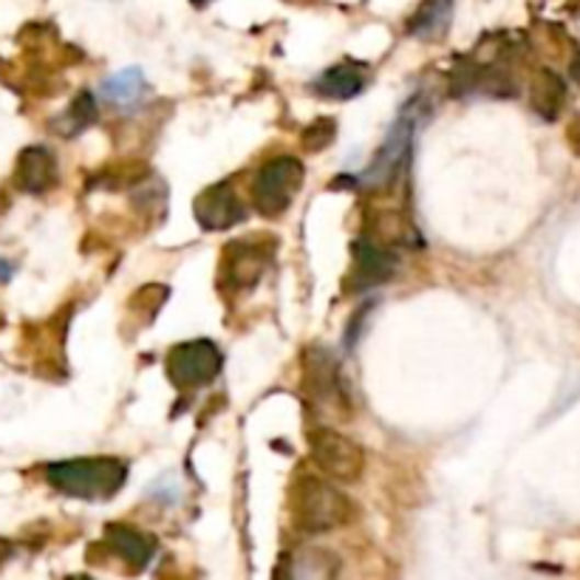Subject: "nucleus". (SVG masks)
Masks as SVG:
<instances>
[{"label":"nucleus","instance_id":"4","mask_svg":"<svg viewBox=\"0 0 580 580\" xmlns=\"http://www.w3.org/2000/svg\"><path fill=\"white\" fill-rule=\"evenodd\" d=\"M311 459L326 476L338 481H357L365 470V453L357 442L345 439L331 428H315L309 433Z\"/></svg>","mask_w":580,"mask_h":580},{"label":"nucleus","instance_id":"7","mask_svg":"<svg viewBox=\"0 0 580 580\" xmlns=\"http://www.w3.org/2000/svg\"><path fill=\"white\" fill-rule=\"evenodd\" d=\"M397 272V255L385 243L363 238L354 243V270L345 277V292H363L385 284Z\"/></svg>","mask_w":580,"mask_h":580},{"label":"nucleus","instance_id":"3","mask_svg":"<svg viewBox=\"0 0 580 580\" xmlns=\"http://www.w3.org/2000/svg\"><path fill=\"white\" fill-rule=\"evenodd\" d=\"M304 184V164L295 156H275L263 164L252 184V202L261 216H281Z\"/></svg>","mask_w":580,"mask_h":580},{"label":"nucleus","instance_id":"20","mask_svg":"<svg viewBox=\"0 0 580 580\" xmlns=\"http://www.w3.org/2000/svg\"><path fill=\"white\" fill-rule=\"evenodd\" d=\"M9 558H12V544H9L7 538H0V567H3Z\"/></svg>","mask_w":580,"mask_h":580},{"label":"nucleus","instance_id":"22","mask_svg":"<svg viewBox=\"0 0 580 580\" xmlns=\"http://www.w3.org/2000/svg\"><path fill=\"white\" fill-rule=\"evenodd\" d=\"M572 77H575V82L580 86V55L575 57V62H572Z\"/></svg>","mask_w":580,"mask_h":580},{"label":"nucleus","instance_id":"8","mask_svg":"<svg viewBox=\"0 0 580 580\" xmlns=\"http://www.w3.org/2000/svg\"><path fill=\"white\" fill-rule=\"evenodd\" d=\"M266 263H270L266 247H258L252 241H232L221 255L224 284L230 289H252L266 270Z\"/></svg>","mask_w":580,"mask_h":580},{"label":"nucleus","instance_id":"13","mask_svg":"<svg viewBox=\"0 0 580 580\" xmlns=\"http://www.w3.org/2000/svg\"><path fill=\"white\" fill-rule=\"evenodd\" d=\"M365 80H368V71L365 66H357V62H340V66H331L329 71L318 77L315 82V91L320 96H329V100H351L357 96L365 88Z\"/></svg>","mask_w":580,"mask_h":580},{"label":"nucleus","instance_id":"10","mask_svg":"<svg viewBox=\"0 0 580 580\" xmlns=\"http://www.w3.org/2000/svg\"><path fill=\"white\" fill-rule=\"evenodd\" d=\"M196 218L204 230H230L243 218V204L227 182L213 184L196 198Z\"/></svg>","mask_w":580,"mask_h":580},{"label":"nucleus","instance_id":"23","mask_svg":"<svg viewBox=\"0 0 580 580\" xmlns=\"http://www.w3.org/2000/svg\"><path fill=\"white\" fill-rule=\"evenodd\" d=\"M193 3H196V7H204V3H209V0H193Z\"/></svg>","mask_w":580,"mask_h":580},{"label":"nucleus","instance_id":"14","mask_svg":"<svg viewBox=\"0 0 580 580\" xmlns=\"http://www.w3.org/2000/svg\"><path fill=\"white\" fill-rule=\"evenodd\" d=\"M451 12L453 0H425L408 23V32L413 37H422V41H439L445 34L447 23H451Z\"/></svg>","mask_w":580,"mask_h":580},{"label":"nucleus","instance_id":"11","mask_svg":"<svg viewBox=\"0 0 580 580\" xmlns=\"http://www.w3.org/2000/svg\"><path fill=\"white\" fill-rule=\"evenodd\" d=\"M57 182V159L48 148H34L21 150L18 162H14V187L32 196H41L46 190L55 187Z\"/></svg>","mask_w":580,"mask_h":580},{"label":"nucleus","instance_id":"16","mask_svg":"<svg viewBox=\"0 0 580 580\" xmlns=\"http://www.w3.org/2000/svg\"><path fill=\"white\" fill-rule=\"evenodd\" d=\"M145 77L139 68H128V71H122V75L111 77L109 82H105V96L114 102H120V105H130V102H136L139 96L145 94Z\"/></svg>","mask_w":580,"mask_h":580},{"label":"nucleus","instance_id":"12","mask_svg":"<svg viewBox=\"0 0 580 580\" xmlns=\"http://www.w3.org/2000/svg\"><path fill=\"white\" fill-rule=\"evenodd\" d=\"M105 544H109L130 569H143L156 549L153 538H148L145 533L125 524H111L109 530H105Z\"/></svg>","mask_w":580,"mask_h":580},{"label":"nucleus","instance_id":"5","mask_svg":"<svg viewBox=\"0 0 580 580\" xmlns=\"http://www.w3.org/2000/svg\"><path fill=\"white\" fill-rule=\"evenodd\" d=\"M224 354L209 340H190L175 345L168 357V374L179 388H202L221 374Z\"/></svg>","mask_w":580,"mask_h":580},{"label":"nucleus","instance_id":"21","mask_svg":"<svg viewBox=\"0 0 580 580\" xmlns=\"http://www.w3.org/2000/svg\"><path fill=\"white\" fill-rule=\"evenodd\" d=\"M12 277V266H9V261H0V281H9Z\"/></svg>","mask_w":580,"mask_h":580},{"label":"nucleus","instance_id":"2","mask_svg":"<svg viewBox=\"0 0 580 580\" xmlns=\"http://www.w3.org/2000/svg\"><path fill=\"white\" fill-rule=\"evenodd\" d=\"M128 479V467L109 456H91V459H66L46 467V481L57 493L71 499L105 501L114 499Z\"/></svg>","mask_w":580,"mask_h":580},{"label":"nucleus","instance_id":"18","mask_svg":"<svg viewBox=\"0 0 580 580\" xmlns=\"http://www.w3.org/2000/svg\"><path fill=\"white\" fill-rule=\"evenodd\" d=\"M334 134H338V125H334V120H318L311 122L309 128L304 130V148L311 150V153H320V150L329 148L331 143H334Z\"/></svg>","mask_w":580,"mask_h":580},{"label":"nucleus","instance_id":"17","mask_svg":"<svg viewBox=\"0 0 580 580\" xmlns=\"http://www.w3.org/2000/svg\"><path fill=\"white\" fill-rule=\"evenodd\" d=\"M91 122H96V105H94V96L88 94V91H82L80 96H77L71 105H68V111L62 114V120L57 122L60 125V134L71 136V134H80L82 128H88Z\"/></svg>","mask_w":580,"mask_h":580},{"label":"nucleus","instance_id":"1","mask_svg":"<svg viewBox=\"0 0 580 580\" xmlns=\"http://www.w3.org/2000/svg\"><path fill=\"white\" fill-rule=\"evenodd\" d=\"M289 510L292 524L306 535L331 533V530L349 524L357 513L349 496L340 493L338 487H331L318 476H300L292 485Z\"/></svg>","mask_w":580,"mask_h":580},{"label":"nucleus","instance_id":"6","mask_svg":"<svg viewBox=\"0 0 580 580\" xmlns=\"http://www.w3.org/2000/svg\"><path fill=\"white\" fill-rule=\"evenodd\" d=\"M306 397L318 413H343L349 411L343 379H340L338 360L331 351L311 349L306 354Z\"/></svg>","mask_w":580,"mask_h":580},{"label":"nucleus","instance_id":"19","mask_svg":"<svg viewBox=\"0 0 580 580\" xmlns=\"http://www.w3.org/2000/svg\"><path fill=\"white\" fill-rule=\"evenodd\" d=\"M569 145L575 148V153H580V116L569 125Z\"/></svg>","mask_w":580,"mask_h":580},{"label":"nucleus","instance_id":"9","mask_svg":"<svg viewBox=\"0 0 580 580\" xmlns=\"http://www.w3.org/2000/svg\"><path fill=\"white\" fill-rule=\"evenodd\" d=\"M408 148H411V122H406V125L399 122V125H394L385 145L379 148L377 159L372 162V168L365 170L360 182L365 187H388L391 182H397L408 162Z\"/></svg>","mask_w":580,"mask_h":580},{"label":"nucleus","instance_id":"15","mask_svg":"<svg viewBox=\"0 0 580 580\" xmlns=\"http://www.w3.org/2000/svg\"><path fill=\"white\" fill-rule=\"evenodd\" d=\"M564 102H567V86H564V80L555 71H549V68H541L533 82V109L544 120H558V114L564 111Z\"/></svg>","mask_w":580,"mask_h":580}]
</instances>
